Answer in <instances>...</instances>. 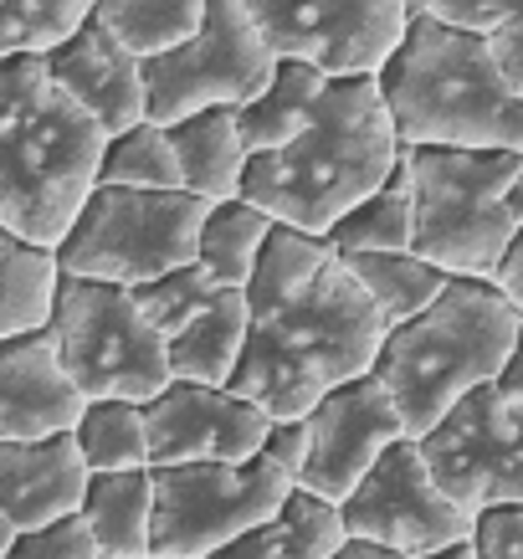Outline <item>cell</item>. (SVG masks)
<instances>
[{
  "label": "cell",
  "mask_w": 523,
  "mask_h": 559,
  "mask_svg": "<svg viewBox=\"0 0 523 559\" xmlns=\"http://www.w3.org/2000/svg\"><path fill=\"white\" fill-rule=\"evenodd\" d=\"M5 559H103L98 555V539H93V528L72 513V519H57L47 528H21Z\"/></svg>",
  "instance_id": "obj_34"
},
{
  "label": "cell",
  "mask_w": 523,
  "mask_h": 559,
  "mask_svg": "<svg viewBox=\"0 0 523 559\" xmlns=\"http://www.w3.org/2000/svg\"><path fill=\"white\" fill-rule=\"evenodd\" d=\"M523 150H452L405 144L416 237L411 252L437 262L447 277H492L519 221L508 211V180Z\"/></svg>",
  "instance_id": "obj_6"
},
{
  "label": "cell",
  "mask_w": 523,
  "mask_h": 559,
  "mask_svg": "<svg viewBox=\"0 0 523 559\" xmlns=\"http://www.w3.org/2000/svg\"><path fill=\"white\" fill-rule=\"evenodd\" d=\"M154 477V524L150 559H211L221 544L257 524H272L293 477L272 457L252 462H180L150 467Z\"/></svg>",
  "instance_id": "obj_9"
},
{
  "label": "cell",
  "mask_w": 523,
  "mask_h": 559,
  "mask_svg": "<svg viewBox=\"0 0 523 559\" xmlns=\"http://www.w3.org/2000/svg\"><path fill=\"white\" fill-rule=\"evenodd\" d=\"M405 437V421L380 374H359L344 380L308 411V462L298 488L319 492L329 503H344L349 492L365 483L375 462L385 457V447Z\"/></svg>",
  "instance_id": "obj_14"
},
{
  "label": "cell",
  "mask_w": 523,
  "mask_h": 559,
  "mask_svg": "<svg viewBox=\"0 0 523 559\" xmlns=\"http://www.w3.org/2000/svg\"><path fill=\"white\" fill-rule=\"evenodd\" d=\"M41 62H47L51 83L78 108H87L108 139L144 123V62L123 41H114L93 16L68 41L41 51Z\"/></svg>",
  "instance_id": "obj_16"
},
{
  "label": "cell",
  "mask_w": 523,
  "mask_h": 559,
  "mask_svg": "<svg viewBox=\"0 0 523 559\" xmlns=\"http://www.w3.org/2000/svg\"><path fill=\"white\" fill-rule=\"evenodd\" d=\"M416 559H473V544H452V549H437V555H416Z\"/></svg>",
  "instance_id": "obj_42"
},
{
  "label": "cell",
  "mask_w": 523,
  "mask_h": 559,
  "mask_svg": "<svg viewBox=\"0 0 523 559\" xmlns=\"http://www.w3.org/2000/svg\"><path fill=\"white\" fill-rule=\"evenodd\" d=\"M150 467H180V462H252L268 441L272 416L252 406L231 385H195L169 380L150 406Z\"/></svg>",
  "instance_id": "obj_15"
},
{
  "label": "cell",
  "mask_w": 523,
  "mask_h": 559,
  "mask_svg": "<svg viewBox=\"0 0 523 559\" xmlns=\"http://www.w3.org/2000/svg\"><path fill=\"white\" fill-rule=\"evenodd\" d=\"M344 267L359 277V288L370 293L375 313L385 319V329L416 319L421 308L441 298V288L452 283L437 262H426L421 252H349Z\"/></svg>",
  "instance_id": "obj_26"
},
{
  "label": "cell",
  "mask_w": 523,
  "mask_h": 559,
  "mask_svg": "<svg viewBox=\"0 0 523 559\" xmlns=\"http://www.w3.org/2000/svg\"><path fill=\"white\" fill-rule=\"evenodd\" d=\"M401 144L523 150V98L503 78L488 36L452 21L411 16L401 47L375 72Z\"/></svg>",
  "instance_id": "obj_4"
},
{
  "label": "cell",
  "mask_w": 523,
  "mask_h": 559,
  "mask_svg": "<svg viewBox=\"0 0 523 559\" xmlns=\"http://www.w3.org/2000/svg\"><path fill=\"white\" fill-rule=\"evenodd\" d=\"M272 226L277 221L252 201H211L201 221V237H195V262H201L221 288H247L257 272V257L268 247Z\"/></svg>",
  "instance_id": "obj_25"
},
{
  "label": "cell",
  "mask_w": 523,
  "mask_h": 559,
  "mask_svg": "<svg viewBox=\"0 0 523 559\" xmlns=\"http://www.w3.org/2000/svg\"><path fill=\"white\" fill-rule=\"evenodd\" d=\"M87 462L72 431L36 441H0V513L16 528H47L83 509Z\"/></svg>",
  "instance_id": "obj_18"
},
{
  "label": "cell",
  "mask_w": 523,
  "mask_h": 559,
  "mask_svg": "<svg viewBox=\"0 0 523 559\" xmlns=\"http://www.w3.org/2000/svg\"><path fill=\"white\" fill-rule=\"evenodd\" d=\"M323 87H329V72H319L313 62H298V57H277L268 87L237 108V129L247 154H268L293 144L313 119Z\"/></svg>",
  "instance_id": "obj_22"
},
{
  "label": "cell",
  "mask_w": 523,
  "mask_h": 559,
  "mask_svg": "<svg viewBox=\"0 0 523 559\" xmlns=\"http://www.w3.org/2000/svg\"><path fill=\"white\" fill-rule=\"evenodd\" d=\"M211 559H283V549H277L268 524H257V528H247V534H237L231 544H221Z\"/></svg>",
  "instance_id": "obj_37"
},
{
  "label": "cell",
  "mask_w": 523,
  "mask_h": 559,
  "mask_svg": "<svg viewBox=\"0 0 523 559\" xmlns=\"http://www.w3.org/2000/svg\"><path fill=\"white\" fill-rule=\"evenodd\" d=\"M405 5H411V16H421V11H431L437 0H405Z\"/></svg>",
  "instance_id": "obj_44"
},
{
  "label": "cell",
  "mask_w": 523,
  "mask_h": 559,
  "mask_svg": "<svg viewBox=\"0 0 523 559\" xmlns=\"http://www.w3.org/2000/svg\"><path fill=\"white\" fill-rule=\"evenodd\" d=\"M216 288L221 283L201 267V262H186V267L154 277V283H139L134 298H139V308H144V319L169 340V334H180V329L216 298Z\"/></svg>",
  "instance_id": "obj_33"
},
{
  "label": "cell",
  "mask_w": 523,
  "mask_h": 559,
  "mask_svg": "<svg viewBox=\"0 0 523 559\" xmlns=\"http://www.w3.org/2000/svg\"><path fill=\"white\" fill-rule=\"evenodd\" d=\"M169 144L180 159V186L201 201H237L247 175V144L237 129V108H201L169 123Z\"/></svg>",
  "instance_id": "obj_20"
},
{
  "label": "cell",
  "mask_w": 523,
  "mask_h": 559,
  "mask_svg": "<svg viewBox=\"0 0 523 559\" xmlns=\"http://www.w3.org/2000/svg\"><path fill=\"white\" fill-rule=\"evenodd\" d=\"M93 16V0H0V57L51 51Z\"/></svg>",
  "instance_id": "obj_31"
},
{
  "label": "cell",
  "mask_w": 523,
  "mask_h": 559,
  "mask_svg": "<svg viewBox=\"0 0 523 559\" xmlns=\"http://www.w3.org/2000/svg\"><path fill=\"white\" fill-rule=\"evenodd\" d=\"M523 313L492 277H452L431 308L385 329L375 374L401 411L405 437L421 441L447 411L492 385L519 349Z\"/></svg>",
  "instance_id": "obj_5"
},
{
  "label": "cell",
  "mask_w": 523,
  "mask_h": 559,
  "mask_svg": "<svg viewBox=\"0 0 523 559\" xmlns=\"http://www.w3.org/2000/svg\"><path fill=\"white\" fill-rule=\"evenodd\" d=\"M211 201L190 190H129L98 186L83 201L68 237L57 241L62 277H93V283H154L165 272L195 262V237Z\"/></svg>",
  "instance_id": "obj_8"
},
{
  "label": "cell",
  "mask_w": 523,
  "mask_h": 559,
  "mask_svg": "<svg viewBox=\"0 0 523 559\" xmlns=\"http://www.w3.org/2000/svg\"><path fill=\"white\" fill-rule=\"evenodd\" d=\"M426 467L467 513L523 503V395L477 385L421 437Z\"/></svg>",
  "instance_id": "obj_11"
},
{
  "label": "cell",
  "mask_w": 523,
  "mask_h": 559,
  "mask_svg": "<svg viewBox=\"0 0 523 559\" xmlns=\"http://www.w3.org/2000/svg\"><path fill=\"white\" fill-rule=\"evenodd\" d=\"M401 159L375 78H329L308 129L283 150L252 154L241 175V201L262 205L277 226L323 237L349 205L385 186Z\"/></svg>",
  "instance_id": "obj_3"
},
{
  "label": "cell",
  "mask_w": 523,
  "mask_h": 559,
  "mask_svg": "<svg viewBox=\"0 0 523 559\" xmlns=\"http://www.w3.org/2000/svg\"><path fill=\"white\" fill-rule=\"evenodd\" d=\"M492 283L508 293V304L523 313V226L513 231V241H508L503 262H498V272H492Z\"/></svg>",
  "instance_id": "obj_38"
},
{
  "label": "cell",
  "mask_w": 523,
  "mask_h": 559,
  "mask_svg": "<svg viewBox=\"0 0 523 559\" xmlns=\"http://www.w3.org/2000/svg\"><path fill=\"white\" fill-rule=\"evenodd\" d=\"M262 457H272L287 477H293V483H298V477H304V462H308V416L272 421L268 441H262Z\"/></svg>",
  "instance_id": "obj_36"
},
{
  "label": "cell",
  "mask_w": 523,
  "mask_h": 559,
  "mask_svg": "<svg viewBox=\"0 0 523 559\" xmlns=\"http://www.w3.org/2000/svg\"><path fill=\"white\" fill-rule=\"evenodd\" d=\"M78 452H83L87 473H129V467H150V426L139 401H87L78 426Z\"/></svg>",
  "instance_id": "obj_28"
},
{
  "label": "cell",
  "mask_w": 523,
  "mask_h": 559,
  "mask_svg": "<svg viewBox=\"0 0 523 559\" xmlns=\"http://www.w3.org/2000/svg\"><path fill=\"white\" fill-rule=\"evenodd\" d=\"M508 211L523 226V159H519V170H513V180H508Z\"/></svg>",
  "instance_id": "obj_41"
},
{
  "label": "cell",
  "mask_w": 523,
  "mask_h": 559,
  "mask_svg": "<svg viewBox=\"0 0 523 559\" xmlns=\"http://www.w3.org/2000/svg\"><path fill=\"white\" fill-rule=\"evenodd\" d=\"M411 237H416V195H411V165H405V144H401V159L385 175V186L365 195L359 205H349L323 231V241L338 257H349V252H411Z\"/></svg>",
  "instance_id": "obj_23"
},
{
  "label": "cell",
  "mask_w": 523,
  "mask_h": 559,
  "mask_svg": "<svg viewBox=\"0 0 523 559\" xmlns=\"http://www.w3.org/2000/svg\"><path fill=\"white\" fill-rule=\"evenodd\" d=\"M329 559H405V555H395V549H385V544H370V539H349L338 555H329Z\"/></svg>",
  "instance_id": "obj_39"
},
{
  "label": "cell",
  "mask_w": 523,
  "mask_h": 559,
  "mask_svg": "<svg viewBox=\"0 0 523 559\" xmlns=\"http://www.w3.org/2000/svg\"><path fill=\"white\" fill-rule=\"evenodd\" d=\"M277 57L329 78H375L411 26L405 0H241Z\"/></svg>",
  "instance_id": "obj_13"
},
{
  "label": "cell",
  "mask_w": 523,
  "mask_h": 559,
  "mask_svg": "<svg viewBox=\"0 0 523 559\" xmlns=\"http://www.w3.org/2000/svg\"><path fill=\"white\" fill-rule=\"evenodd\" d=\"M57 283H62L57 252L0 226V340L47 329Z\"/></svg>",
  "instance_id": "obj_24"
},
{
  "label": "cell",
  "mask_w": 523,
  "mask_h": 559,
  "mask_svg": "<svg viewBox=\"0 0 523 559\" xmlns=\"http://www.w3.org/2000/svg\"><path fill=\"white\" fill-rule=\"evenodd\" d=\"M467 544H473V559H523V503L483 509Z\"/></svg>",
  "instance_id": "obj_35"
},
{
  "label": "cell",
  "mask_w": 523,
  "mask_h": 559,
  "mask_svg": "<svg viewBox=\"0 0 523 559\" xmlns=\"http://www.w3.org/2000/svg\"><path fill=\"white\" fill-rule=\"evenodd\" d=\"M0 559H5V555H0Z\"/></svg>",
  "instance_id": "obj_45"
},
{
  "label": "cell",
  "mask_w": 523,
  "mask_h": 559,
  "mask_svg": "<svg viewBox=\"0 0 523 559\" xmlns=\"http://www.w3.org/2000/svg\"><path fill=\"white\" fill-rule=\"evenodd\" d=\"M277 51L241 0H211L205 26L175 51L144 62V119L169 129L201 108H241L268 87Z\"/></svg>",
  "instance_id": "obj_10"
},
{
  "label": "cell",
  "mask_w": 523,
  "mask_h": 559,
  "mask_svg": "<svg viewBox=\"0 0 523 559\" xmlns=\"http://www.w3.org/2000/svg\"><path fill=\"white\" fill-rule=\"evenodd\" d=\"M11 539H16V528L5 524V513H0V555H5V549H11Z\"/></svg>",
  "instance_id": "obj_43"
},
{
  "label": "cell",
  "mask_w": 523,
  "mask_h": 559,
  "mask_svg": "<svg viewBox=\"0 0 523 559\" xmlns=\"http://www.w3.org/2000/svg\"><path fill=\"white\" fill-rule=\"evenodd\" d=\"M268 528H272V539H277V549H283V559H329L349 544V528H344L338 503L298 488V483L287 488L283 509L272 513Z\"/></svg>",
  "instance_id": "obj_30"
},
{
  "label": "cell",
  "mask_w": 523,
  "mask_h": 559,
  "mask_svg": "<svg viewBox=\"0 0 523 559\" xmlns=\"http://www.w3.org/2000/svg\"><path fill=\"white\" fill-rule=\"evenodd\" d=\"M338 513H344L349 539L385 544V549H395L405 559L467 544L477 524V513H467L456 498L441 492V483L426 467L421 441L411 437L385 447V457L375 462L365 483L338 503Z\"/></svg>",
  "instance_id": "obj_12"
},
{
  "label": "cell",
  "mask_w": 523,
  "mask_h": 559,
  "mask_svg": "<svg viewBox=\"0 0 523 559\" xmlns=\"http://www.w3.org/2000/svg\"><path fill=\"white\" fill-rule=\"evenodd\" d=\"M498 385L513 390V395H523V329H519V349H513V359H508V370L498 374Z\"/></svg>",
  "instance_id": "obj_40"
},
{
  "label": "cell",
  "mask_w": 523,
  "mask_h": 559,
  "mask_svg": "<svg viewBox=\"0 0 523 559\" xmlns=\"http://www.w3.org/2000/svg\"><path fill=\"white\" fill-rule=\"evenodd\" d=\"M103 123L51 83L41 57H0V226L51 247L98 190Z\"/></svg>",
  "instance_id": "obj_2"
},
{
  "label": "cell",
  "mask_w": 523,
  "mask_h": 559,
  "mask_svg": "<svg viewBox=\"0 0 523 559\" xmlns=\"http://www.w3.org/2000/svg\"><path fill=\"white\" fill-rule=\"evenodd\" d=\"M247 329H252L247 288H216V298L180 334L165 340L169 374L175 380H195V385H231L241 349H247Z\"/></svg>",
  "instance_id": "obj_19"
},
{
  "label": "cell",
  "mask_w": 523,
  "mask_h": 559,
  "mask_svg": "<svg viewBox=\"0 0 523 559\" xmlns=\"http://www.w3.org/2000/svg\"><path fill=\"white\" fill-rule=\"evenodd\" d=\"M431 16L488 36V47H492V57H498L503 78L523 98V0H437Z\"/></svg>",
  "instance_id": "obj_32"
},
{
  "label": "cell",
  "mask_w": 523,
  "mask_h": 559,
  "mask_svg": "<svg viewBox=\"0 0 523 559\" xmlns=\"http://www.w3.org/2000/svg\"><path fill=\"white\" fill-rule=\"evenodd\" d=\"M98 186H129V190H186L180 186V159L169 144V129L159 123H134L103 144Z\"/></svg>",
  "instance_id": "obj_29"
},
{
  "label": "cell",
  "mask_w": 523,
  "mask_h": 559,
  "mask_svg": "<svg viewBox=\"0 0 523 559\" xmlns=\"http://www.w3.org/2000/svg\"><path fill=\"white\" fill-rule=\"evenodd\" d=\"M47 334L57 344V359L83 401H139L175 380L169 374L165 334L144 319L134 288L123 283H93V277H62L51 298Z\"/></svg>",
  "instance_id": "obj_7"
},
{
  "label": "cell",
  "mask_w": 523,
  "mask_h": 559,
  "mask_svg": "<svg viewBox=\"0 0 523 559\" xmlns=\"http://www.w3.org/2000/svg\"><path fill=\"white\" fill-rule=\"evenodd\" d=\"M247 308L252 329L231 390L262 406L272 421L308 416L334 385L370 374L385 340V319L338 252L298 283H252Z\"/></svg>",
  "instance_id": "obj_1"
},
{
  "label": "cell",
  "mask_w": 523,
  "mask_h": 559,
  "mask_svg": "<svg viewBox=\"0 0 523 559\" xmlns=\"http://www.w3.org/2000/svg\"><path fill=\"white\" fill-rule=\"evenodd\" d=\"M205 5L211 0H93V21L134 51L139 62H150L201 32Z\"/></svg>",
  "instance_id": "obj_27"
},
{
  "label": "cell",
  "mask_w": 523,
  "mask_h": 559,
  "mask_svg": "<svg viewBox=\"0 0 523 559\" xmlns=\"http://www.w3.org/2000/svg\"><path fill=\"white\" fill-rule=\"evenodd\" d=\"M83 406V390L68 380L47 329L0 340V441H36L72 431Z\"/></svg>",
  "instance_id": "obj_17"
},
{
  "label": "cell",
  "mask_w": 523,
  "mask_h": 559,
  "mask_svg": "<svg viewBox=\"0 0 523 559\" xmlns=\"http://www.w3.org/2000/svg\"><path fill=\"white\" fill-rule=\"evenodd\" d=\"M103 559H150V524H154V477L150 467L129 473H93L78 509Z\"/></svg>",
  "instance_id": "obj_21"
}]
</instances>
